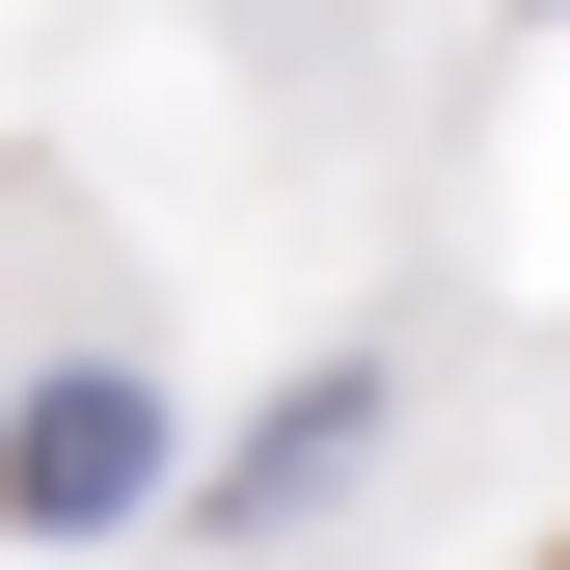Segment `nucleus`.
<instances>
[{"mask_svg": "<svg viewBox=\"0 0 570 570\" xmlns=\"http://www.w3.org/2000/svg\"><path fill=\"white\" fill-rule=\"evenodd\" d=\"M136 489H164V381H109V353H82V381H28V407H0V517L109 543Z\"/></svg>", "mask_w": 570, "mask_h": 570, "instance_id": "nucleus-1", "label": "nucleus"}, {"mask_svg": "<svg viewBox=\"0 0 570 570\" xmlns=\"http://www.w3.org/2000/svg\"><path fill=\"white\" fill-rule=\"evenodd\" d=\"M353 435H381V381H353V353H326V381H299V407H272V435H245V517H299V489H326Z\"/></svg>", "mask_w": 570, "mask_h": 570, "instance_id": "nucleus-2", "label": "nucleus"}]
</instances>
